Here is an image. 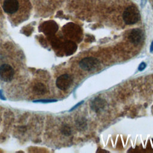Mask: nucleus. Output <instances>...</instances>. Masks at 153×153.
Returning <instances> with one entry per match:
<instances>
[{
	"mask_svg": "<svg viewBox=\"0 0 153 153\" xmlns=\"http://www.w3.org/2000/svg\"><path fill=\"white\" fill-rule=\"evenodd\" d=\"M123 19L124 23L128 25L137 23L140 19L139 10L134 6L128 7L123 14Z\"/></svg>",
	"mask_w": 153,
	"mask_h": 153,
	"instance_id": "1",
	"label": "nucleus"
},
{
	"mask_svg": "<svg viewBox=\"0 0 153 153\" xmlns=\"http://www.w3.org/2000/svg\"><path fill=\"white\" fill-rule=\"evenodd\" d=\"M100 65L99 60L94 57H85L79 62L81 69L85 71H91L97 69Z\"/></svg>",
	"mask_w": 153,
	"mask_h": 153,
	"instance_id": "2",
	"label": "nucleus"
},
{
	"mask_svg": "<svg viewBox=\"0 0 153 153\" xmlns=\"http://www.w3.org/2000/svg\"><path fill=\"white\" fill-rule=\"evenodd\" d=\"M73 81L72 77L67 74L59 76L56 81V86L61 90H66L71 85Z\"/></svg>",
	"mask_w": 153,
	"mask_h": 153,
	"instance_id": "3",
	"label": "nucleus"
},
{
	"mask_svg": "<svg viewBox=\"0 0 153 153\" xmlns=\"http://www.w3.org/2000/svg\"><path fill=\"white\" fill-rule=\"evenodd\" d=\"M13 68L8 64H3L0 66V78L5 82L11 81L14 76Z\"/></svg>",
	"mask_w": 153,
	"mask_h": 153,
	"instance_id": "4",
	"label": "nucleus"
},
{
	"mask_svg": "<svg viewBox=\"0 0 153 153\" xmlns=\"http://www.w3.org/2000/svg\"><path fill=\"white\" fill-rule=\"evenodd\" d=\"M144 34L142 30L139 28L133 29L128 35L129 41L134 45L140 44L142 42Z\"/></svg>",
	"mask_w": 153,
	"mask_h": 153,
	"instance_id": "5",
	"label": "nucleus"
},
{
	"mask_svg": "<svg viewBox=\"0 0 153 153\" xmlns=\"http://www.w3.org/2000/svg\"><path fill=\"white\" fill-rule=\"evenodd\" d=\"M106 105V102L100 97L94 98L90 102V106L91 109L95 112L99 113L102 111Z\"/></svg>",
	"mask_w": 153,
	"mask_h": 153,
	"instance_id": "6",
	"label": "nucleus"
},
{
	"mask_svg": "<svg viewBox=\"0 0 153 153\" xmlns=\"http://www.w3.org/2000/svg\"><path fill=\"white\" fill-rule=\"evenodd\" d=\"M19 8V2L17 0H5L3 3V10L8 14L16 13Z\"/></svg>",
	"mask_w": 153,
	"mask_h": 153,
	"instance_id": "7",
	"label": "nucleus"
},
{
	"mask_svg": "<svg viewBox=\"0 0 153 153\" xmlns=\"http://www.w3.org/2000/svg\"><path fill=\"white\" fill-rule=\"evenodd\" d=\"M75 125L78 130L79 131L85 130L87 127V120L82 117H78L75 121Z\"/></svg>",
	"mask_w": 153,
	"mask_h": 153,
	"instance_id": "8",
	"label": "nucleus"
},
{
	"mask_svg": "<svg viewBox=\"0 0 153 153\" xmlns=\"http://www.w3.org/2000/svg\"><path fill=\"white\" fill-rule=\"evenodd\" d=\"M76 48H77V46L74 42L68 41L66 43L65 50L66 53H68V54H71L74 53L76 50Z\"/></svg>",
	"mask_w": 153,
	"mask_h": 153,
	"instance_id": "9",
	"label": "nucleus"
},
{
	"mask_svg": "<svg viewBox=\"0 0 153 153\" xmlns=\"http://www.w3.org/2000/svg\"><path fill=\"white\" fill-rule=\"evenodd\" d=\"M34 91L37 94H44L46 91V88L42 84H38L34 87Z\"/></svg>",
	"mask_w": 153,
	"mask_h": 153,
	"instance_id": "10",
	"label": "nucleus"
},
{
	"mask_svg": "<svg viewBox=\"0 0 153 153\" xmlns=\"http://www.w3.org/2000/svg\"><path fill=\"white\" fill-rule=\"evenodd\" d=\"M61 131L63 134L67 136H70L72 133V130H71V127L68 125L63 126L61 129Z\"/></svg>",
	"mask_w": 153,
	"mask_h": 153,
	"instance_id": "11",
	"label": "nucleus"
},
{
	"mask_svg": "<svg viewBox=\"0 0 153 153\" xmlns=\"http://www.w3.org/2000/svg\"><path fill=\"white\" fill-rule=\"evenodd\" d=\"M56 100H51V99H44V100H37L35 101H33L35 103H51L56 102Z\"/></svg>",
	"mask_w": 153,
	"mask_h": 153,
	"instance_id": "12",
	"label": "nucleus"
},
{
	"mask_svg": "<svg viewBox=\"0 0 153 153\" xmlns=\"http://www.w3.org/2000/svg\"><path fill=\"white\" fill-rule=\"evenodd\" d=\"M146 67V64L145 62H142L138 66V71H143Z\"/></svg>",
	"mask_w": 153,
	"mask_h": 153,
	"instance_id": "13",
	"label": "nucleus"
},
{
	"mask_svg": "<svg viewBox=\"0 0 153 153\" xmlns=\"http://www.w3.org/2000/svg\"><path fill=\"white\" fill-rule=\"evenodd\" d=\"M83 103H84V100H82V101L78 102V103H76L75 105H74V106L69 110V111H74V109H75L76 108H77L78 106H79L81 105H82Z\"/></svg>",
	"mask_w": 153,
	"mask_h": 153,
	"instance_id": "14",
	"label": "nucleus"
},
{
	"mask_svg": "<svg viewBox=\"0 0 153 153\" xmlns=\"http://www.w3.org/2000/svg\"><path fill=\"white\" fill-rule=\"evenodd\" d=\"M0 99L3 100H6V98H5V96L4 95V93H3V91L2 90H0Z\"/></svg>",
	"mask_w": 153,
	"mask_h": 153,
	"instance_id": "15",
	"label": "nucleus"
},
{
	"mask_svg": "<svg viewBox=\"0 0 153 153\" xmlns=\"http://www.w3.org/2000/svg\"><path fill=\"white\" fill-rule=\"evenodd\" d=\"M150 52L152 53L153 52V41H152L151 45H150Z\"/></svg>",
	"mask_w": 153,
	"mask_h": 153,
	"instance_id": "16",
	"label": "nucleus"
},
{
	"mask_svg": "<svg viewBox=\"0 0 153 153\" xmlns=\"http://www.w3.org/2000/svg\"><path fill=\"white\" fill-rule=\"evenodd\" d=\"M146 2V0H141V5H142V7L144 6Z\"/></svg>",
	"mask_w": 153,
	"mask_h": 153,
	"instance_id": "17",
	"label": "nucleus"
}]
</instances>
